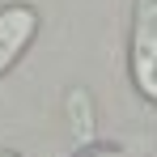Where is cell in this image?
<instances>
[{"label":"cell","instance_id":"6da1fadb","mask_svg":"<svg viewBox=\"0 0 157 157\" xmlns=\"http://www.w3.org/2000/svg\"><path fill=\"white\" fill-rule=\"evenodd\" d=\"M132 77L144 98L157 102V0H136L132 17Z\"/></svg>","mask_w":157,"mask_h":157},{"label":"cell","instance_id":"3957f363","mask_svg":"<svg viewBox=\"0 0 157 157\" xmlns=\"http://www.w3.org/2000/svg\"><path fill=\"white\" fill-rule=\"evenodd\" d=\"M0 157H17V153H0Z\"/></svg>","mask_w":157,"mask_h":157},{"label":"cell","instance_id":"7a4b0ae2","mask_svg":"<svg viewBox=\"0 0 157 157\" xmlns=\"http://www.w3.org/2000/svg\"><path fill=\"white\" fill-rule=\"evenodd\" d=\"M38 30V13L30 4H9L0 9V72L13 68V59L26 51V43Z\"/></svg>","mask_w":157,"mask_h":157}]
</instances>
